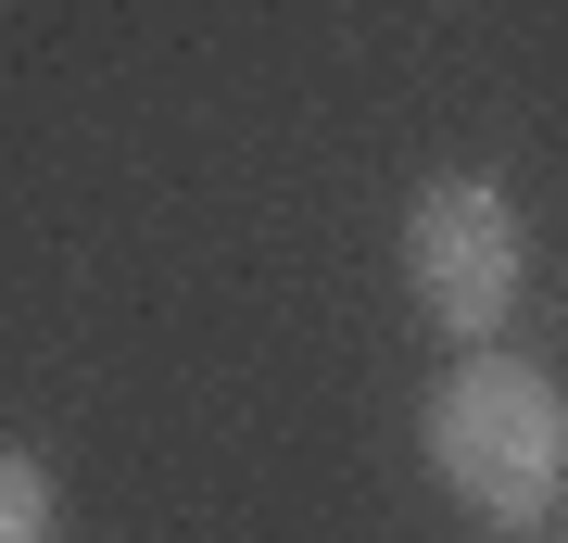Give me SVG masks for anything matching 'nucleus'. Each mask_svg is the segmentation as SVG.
<instances>
[{
	"instance_id": "7ed1b4c3",
	"label": "nucleus",
	"mask_w": 568,
	"mask_h": 543,
	"mask_svg": "<svg viewBox=\"0 0 568 543\" xmlns=\"http://www.w3.org/2000/svg\"><path fill=\"white\" fill-rule=\"evenodd\" d=\"M0 543H63V481L26 443H0Z\"/></svg>"
},
{
	"instance_id": "f257e3e1",
	"label": "nucleus",
	"mask_w": 568,
	"mask_h": 543,
	"mask_svg": "<svg viewBox=\"0 0 568 543\" xmlns=\"http://www.w3.org/2000/svg\"><path fill=\"white\" fill-rule=\"evenodd\" d=\"M417 455H429V481L467 519H506V531L556 519V493H568V392H556V366H530L506 342L455 354L429 380V404H417Z\"/></svg>"
},
{
	"instance_id": "f03ea898",
	"label": "nucleus",
	"mask_w": 568,
	"mask_h": 543,
	"mask_svg": "<svg viewBox=\"0 0 568 543\" xmlns=\"http://www.w3.org/2000/svg\"><path fill=\"white\" fill-rule=\"evenodd\" d=\"M405 291H417V316L443 329V342L480 354L493 329L518 316V291H530V228H518V202L493 190V178H429L405 202Z\"/></svg>"
}]
</instances>
